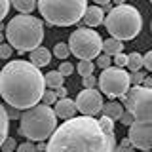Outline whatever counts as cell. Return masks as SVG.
I'll return each instance as SVG.
<instances>
[{"label": "cell", "instance_id": "obj_37", "mask_svg": "<svg viewBox=\"0 0 152 152\" xmlns=\"http://www.w3.org/2000/svg\"><path fill=\"white\" fill-rule=\"evenodd\" d=\"M6 114H8V120H12V118H21L19 110H17V108H13V107H6Z\"/></svg>", "mask_w": 152, "mask_h": 152}, {"label": "cell", "instance_id": "obj_26", "mask_svg": "<svg viewBox=\"0 0 152 152\" xmlns=\"http://www.w3.org/2000/svg\"><path fill=\"white\" fill-rule=\"evenodd\" d=\"M0 148H2V152H13L17 148V141L13 139V137H6L4 142L0 145Z\"/></svg>", "mask_w": 152, "mask_h": 152}, {"label": "cell", "instance_id": "obj_4", "mask_svg": "<svg viewBox=\"0 0 152 152\" xmlns=\"http://www.w3.org/2000/svg\"><path fill=\"white\" fill-rule=\"evenodd\" d=\"M19 122H21L19 133L27 137V141L31 142L48 141L57 127V116L53 114L51 107H46V104H34V107L27 108L21 114Z\"/></svg>", "mask_w": 152, "mask_h": 152}, {"label": "cell", "instance_id": "obj_7", "mask_svg": "<svg viewBox=\"0 0 152 152\" xmlns=\"http://www.w3.org/2000/svg\"><path fill=\"white\" fill-rule=\"evenodd\" d=\"M69 50L70 53L76 55L80 61H91L101 53L103 38L99 36L97 31H91L89 27L76 28L69 36Z\"/></svg>", "mask_w": 152, "mask_h": 152}, {"label": "cell", "instance_id": "obj_23", "mask_svg": "<svg viewBox=\"0 0 152 152\" xmlns=\"http://www.w3.org/2000/svg\"><path fill=\"white\" fill-rule=\"evenodd\" d=\"M97 122H99V127H101L104 133L114 135V120H110V118H107V116H101V120H97Z\"/></svg>", "mask_w": 152, "mask_h": 152}, {"label": "cell", "instance_id": "obj_2", "mask_svg": "<svg viewBox=\"0 0 152 152\" xmlns=\"http://www.w3.org/2000/svg\"><path fill=\"white\" fill-rule=\"evenodd\" d=\"M44 89V74L25 59L8 61L0 70V97L8 107L27 110L38 104Z\"/></svg>", "mask_w": 152, "mask_h": 152}, {"label": "cell", "instance_id": "obj_19", "mask_svg": "<svg viewBox=\"0 0 152 152\" xmlns=\"http://www.w3.org/2000/svg\"><path fill=\"white\" fill-rule=\"evenodd\" d=\"M8 129H10V120H8V114H6V107L0 103V145L8 137Z\"/></svg>", "mask_w": 152, "mask_h": 152}, {"label": "cell", "instance_id": "obj_10", "mask_svg": "<svg viewBox=\"0 0 152 152\" xmlns=\"http://www.w3.org/2000/svg\"><path fill=\"white\" fill-rule=\"evenodd\" d=\"M127 141L133 148L148 152L152 148V122H133L127 131Z\"/></svg>", "mask_w": 152, "mask_h": 152}, {"label": "cell", "instance_id": "obj_12", "mask_svg": "<svg viewBox=\"0 0 152 152\" xmlns=\"http://www.w3.org/2000/svg\"><path fill=\"white\" fill-rule=\"evenodd\" d=\"M53 114L57 118H61V120H69V118H74L76 116V104L72 99L65 97V99H57L53 103Z\"/></svg>", "mask_w": 152, "mask_h": 152}, {"label": "cell", "instance_id": "obj_41", "mask_svg": "<svg viewBox=\"0 0 152 152\" xmlns=\"http://www.w3.org/2000/svg\"><path fill=\"white\" fill-rule=\"evenodd\" d=\"M110 2H114L116 6H120V4H126V0H110Z\"/></svg>", "mask_w": 152, "mask_h": 152}, {"label": "cell", "instance_id": "obj_27", "mask_svg": "<svg viewBox=\"0 0 152 152\" xmlns=\"http://www.w3.org/2000/svg\"><path fill=\"white\" fill-rule=\"evenodd\" d=\"M145 72H141V70H135V72H131L129 74V84L133 86H141L142 84V80H145Z\"/></svg>", "mask_w": 152, "mask_h": 152}, {"label": "cell", "instance_id": "obj_11", "mask_svg": "<svg viewBox=\"0 0 152 152\" xmlns=\"http://www.w3.org/2000/svg\"><path fill=\"white\" fill-rule=\"evenodd\" d=\"M76 110L82 112V116H95V114L101 112V107H103V95L99 89H84V91L78 93V97H76Z\"/></svg>", "mask_w": 152, "mask_h": 152}, {"label": "cell", "instance_id": "obj_43", "mask_svg": "<svg viewBox=\"0 0 152 152\" xmlns=\"http://www.w3.org/2000/svg\"><path fill=\"white\" fill-rule=\"evenodd\" d=\"M0 31H4V27H2V23H0Z\"/></svg>", "mask_w": 152, "mask_h": 152}, {"label": "cell", "instance_id": "obj_20", "mask_svg": "<svg viewBox=\"0 0 152 152\" xmlns=\"http://www.w3.org/2000/svg\"><path fill=\"white\" fill-rule=\"evenodd\" d=\"M126 66L131 70V72H135V70H141V66H142V55L137 53V51L129 53V55H127V61H126Z\"/></svg>", "mask_w": 152, "mask_h": 152}, {"label": "cell", "instance_id": "obj_24", "mask_svg": "<svg viewBox=\"0 0 152 152\" xmlns=\"http://www.w3.org/2000/svg\"><path fill=\"white\" fill-rule=\"evenodd\" d=\"M40 101H42V104H46V107H53V103L57 101V97H55L53 89H48V91L44 89V93H42Z\"/></svg>", "mask_w": 152, "mask_h": 152}, {"label": "cell", "instance_id": "obj_5", "mask_svg": "<svg viewBox=\"0 0 152 152\" xmlns=\"http://www.w3.org/2000/svg\"><path fill=\"white\" fill-rule=\"evenodd\" d=\"M103 23L107 25V31L110 32V36L120 42L133 40L142 28L141 12L135 6H129V4L114 6Z\"/></svg>", "mask_w": 152, "mask_h": 152}, {"label": "cell", "instance_id": "obj_29", "mask_svg": "<svg viewBox=\"0 0 152 152\" xmlns=\"http://www.w3.org/2000/svg\"><path fill=\"white\" fill-rule=\"evenodd\" d=\"M114 152H135V148L131 146V142L127 139H122V142L118 146H114Z\"/></svg>", "mask_w": 152, "mask_h": 152}, {"label": "cell", "instance_id": "obj_30", "mask_svg": "<svg viewBox=\"0 0 152 152\" xmlns=\"http://www.w3.org/2000/svg\"><path fill=\"white\" fill-rule=\"evenodd\" d=\"M57 70H59V72H61V74H63L65 78H66V76H70V74L74 72V66L70 65L69 61H63V63L59 65V69H57Z\"/></svg>", "mask_w": 152, "mask_h": 152}, {"label": "cell", "instance_id": "obj_13", "mask_svg": "<svg viewBox=\"0 0 152 152\" xmlns=\"http://www.w3.org/2000/svg\"><path fill=\"white\" fill-rule=\"evenodd\" d=\"M82 19L86 21V25L89 28L99 27V25H103V21H104V12H103L101 6H89V8H86Z\"/></svg>", "mask_w": 152, "mask_h": 152}, {"label": "cell", "instance_id": "obj_21", "mask_svg": "<svg viewBox=\"0 0 152 152\" xmlns=\"http://www.w3.org/2000/svg\"><path fill=\"white\" fill-rule=\"evenodd\" d=\"M76 70H78V74L82 76H91L93 70H95V63H91V61H80L78 65H76Z\"/></svg>", "mask_w": 152, "mask_h": 152}, {"label": "cell", "instance_id": "obj_22", "mask_svg": "<svg viewBox=\"0 0 152 152\" xmlns=\"http://www.w3.org/2000/svg\"><path fill=\"white\" fill-rule=\"evenodd\" d=\"M53 53L57 59H61V61H65L66 57L70 55V50H69V46L65 44V42H57V44L53 46Z\"/></svg>", "mask_w": 152, "mask_h": 152}, {"label": "cell", "instance_id": "obj_18", "mask_svg": "<svg viewBox=\"0 0 152 152\" xmlns=\"http://www.w3.org/2000/svg\"><path fill=\"white\" fill-rule=\"evenodd\" d=\"M10 6H13L17 12L25 13V15H31L32 10L36 8V0H10Z\"/></svg>", "mask_w": 152, "mask_h": 152}, {"label": "cell", "instance_id": "obj_25", "mask_svg": "<svg viewBox=\"0 0 152 152\" xmlns=\"http://www.w3.org/2000/svg\"><path fill=\"white\" fill-rule=\"evenodd\" d=\"M99 66V69H108V66H112V57L110 55H107V53H99L97 55V63H95Z\"/></svg>", "mask_w": 152, "mask_h": 152}, {"label": "cell", "instance_id": "obj_15", "mask_svg": "<svg viewBox=\"0 0 152 152\" xmlns=\"http://www.w3.org/2000/svg\"><path fill=\"white\" fill-rule=\"evenodd\" d=\"M101 51L103 53H107V55H118V53H122L124 51V42L120 40H116V38H107V40H103V46H101Z\"/></svg>", "mask_w": 152, "mask_h": 152}, {"label": "cell", "instance_id": "obj_16", "mask_svg": "<svg viewBox=\"0 0 152 152\" xmlns=\"http://www.w3.org/2000/svg\"><path fill=\"white\" fill-rule=\"evenodd\" d=\"M101 112H103V116L110 118V120H120V116L124 112V107H122V103L110 101V103H107V104L101 107Z\"/></svg>", "mask_w": 152, "mask_h": 152}, {"label": "cell", "instance_id": "obj_40", "mask_svg": "<svg viewBox=\"0 0 152 152\" xmlns=\"http://www.w3.org/2000/svg\"><path fill=\"white\" fill-rule=\"evenodd\" d=\"M95 4H97V6H108V4H110V0H93Z\"/></svg>", "mask_w": 152, "mask_h": 152}, {"label": "cell", "instance_id": "obj_42", "mask_svg": "<svg viewBox=\"0 0 152 152\" xmlns=\"http://www.w3.org/2000/svg\"><path fill=\"white\" fill-rule=\"evenodd\" d=\"M4 42V34H2V31H0V44Z\"/></svg>", "mask_w": 152, "mask_h": 152}, {"label": "cell", "instance_id": "obj_38", "mask_svg": "<svg viewBox=\"0 0 152 152\" xmlns=\"http://www.w3.org/2000/svg\"><path fill=\"white\" fill-rule=\"evenodd\" d=\"M53 93H55V97H57V99H65V97H66V93H69V91H66V88H65V86H61V88L53 89Z\"/></svg>", "mask_w": 152, "mask_h": 152}, {"label": "cell", "instance_id": "obj_8", "mask_svg": "<svg viewBox=\"0 0 152 152\" xmlns=\"http://www.w3.org/2000/svg\"><path fill=\"white\" fill-rule=\"evenodd\" d=\"M127 112L133 116V122H152V89L145 86H133L122 97Z\"/></svg>", "mask_w": 152, "mask_h": 152}, {"label": "cell", "instance_id": "obj_14", "mask_svg": "<svg viewBox=\"0 0 152 152\" xmlns=\"http://www.w3.org/2000/svg\"><path fill=\"white\" fill-rule=\"evenodd\" d=\"M31 53V59H28V63H31L32 66H36V69H42V66H48L51 63V53L50 50H46V48L38 46L34 48L32 51H28Z\"/></svg>", "mask_w": 152, "mask_h": 152}, {"label": "cell", "instance_id": "obj_3", "mask_svg": "<svg viewBox=\"0 0 152 152\" xmlns=\"http://www.w3.org/2000/svg\"><path fill=\"white\" fill-rule=\"evenodd\" d=\"M6 38L12 50L19 53L32 51L44 40V23L34 15H15L6 25Z\"/></svg>", "mask_w": 152, "mask_h": 152}, {"label": "cell", "instance_id": "obj_35", "mask_svg": "<svg viewBox=\"0 0 152 152\" xmlns=\"http://www.w3.org/2000/svg\"><path fill=\"white\" fill-rule=\"evenodd\" d=\"M142 66H145L146 70H152V51H146V53L142 55Z\"/></svg>", "mask_w": 152, "mask_h": 152}, {"label": "cell", "instance_id": "obj_1", "mask_svg": "<svg viewBox=\"0 0 152 152\" xmlns=\"http://www.w3.org/2000/svg\"><path fill=\"white\" fill-rule=\"evenodd\" d=\"M114 135L104 133L93 116H74L55 127L46 152H114Z\"/></svg>", "mask_w": 152, "mask_h": 152}, {"label": "cell", "instance_id": "obj_39", "mask_svg": "<svg viewBox=\"0 0 152 152\" xmlns=\"http://www.w3.org/2000/svg\"><path fill=\"white\" fill-rule=\"evenodd\" d=\"M141 86H145V88H150V89H152V76H145V80H142Z\"/></svg>", "mask_w": 152, "mask_h": 152}, {"label": "cell", "instance_id": "obj_6", "mask_svg": "<svg viewBox=\"0 0 152 152\" xmlns=\"http://www.w3.org/2000/svg\"><path fill=\"white\" fill-rule=\"evenodd\" d=\"M36 6L50 25L70 27L82 19L88 0H36Z\"/></svg>", "mask_w": 152, "mask_h": 152}, {"label": "cell", "instance_id": "obj_31", "mask_svg": "<svg viewBox=\"0 0 152 152\" xmlns=\"http://www.w3.org/2000/svg\"><path fill=\"white\" fill-rule=\"evenodd\" d=\"M17 152H38V148H36L34 142L27 141V142H21V145H17Z\"/></svg>", "mask_w": 152, "mask_h": 152}, {"label": "cell", "instance_id": "obj_33", "mask_svg": "<svg viewBox=\"0 0 152 152\" xmlns=\"http://www.w3.org/2000/svg\"><path fill=\"white\" fill-rule=\"evenodd\" d=\"M126 61H127V55H124V53H118V55L112 57V63L116 65L118 69H124V66H126Z\"/></svg>", "mask_w": 152, "mask_h": 152}, {"label": "cell", "instance_id": "obj_17", "mask_svg": "<svg viewBox=\"0 0 152 152\" xmlns=\"http://www.w3.org/2000/svg\"><path fill=\"white\" fill-rule=\"evenodd\" d=\"M65 84V76L59 72V70H50L44 76V86H48L50 89H57Z\"/></svg>", "mask_w": 152, "mask_h": 152}, {"label": "cell", "instance_id": "obj_36", "mask_svg": "<svg viewBox=\"0 0 152 152\" xmlns=\"http://www.w3.org/2000/svg\"><path fill=\"white\" fill-rule=\"evenodd\" d=\"M120 122H122V126H127V127H129L131 124H133V116H131L127 110H124L122 116H120Z\"/></svg>", "mask_w": 152, "mask_h": 152}, {"label": "cell", "instance_id": "obj_9", "mask_svg": "<svg viewBox=\"0 0 152 152\" xmlns=\"http://www.w3.org/2000/svg\"><path fill=\"white\" fill-rule=\"evenodd\" d=\"M97 86H99L101 95H107L110 99L124 97L131 86L129 72H126L124 69H118V66H108V69H104L101 72V76L97 80Z\"/></svg>", "mask_w": 152, "mask_h": 152}, {"label": "cell", "instance_id": "obj_34", "mask_svg": "<svg viewBox=\"0 0 152 152\" xmlns=\"http://www.w3.org/2000/svg\"><path fill=\"white\" fill-rule=\"evenodd\" d=\"M8 12H10V0H0V23L8 15Z\"/></svg>", "mask_w": 152, "mask_h": 152}, {"label": "cell", "instance_id": "obj_28", "mask_svg": "<svg viewBox=\"0 0 152 152\" xmlns=\"http://www.w3.org/2000/svg\"><path fill=\"white\" fill-rule=\"evenodd\" d=\"M12 53H13V50H12V46L10 44H6V42H2V44H0V59H10V57H12Z\"/></svg>", "mask_w": 152, "mask_h": 152}, {"label": "cell", "instance_id": "obj_32", "mask_svg": "<svg viewBox=\"0 0 152 152\" xmlns=\"http://www.w3.org/2000/svg\"><path fill=\"white\" fill-rule=\"evenodd\" d=\"M82 84H84V89H91V88H95L97 86V78L91 74V76H84L82 78Z\"/></svg>", "mask_w": 152, "mask_h": 152}]
</instances>
